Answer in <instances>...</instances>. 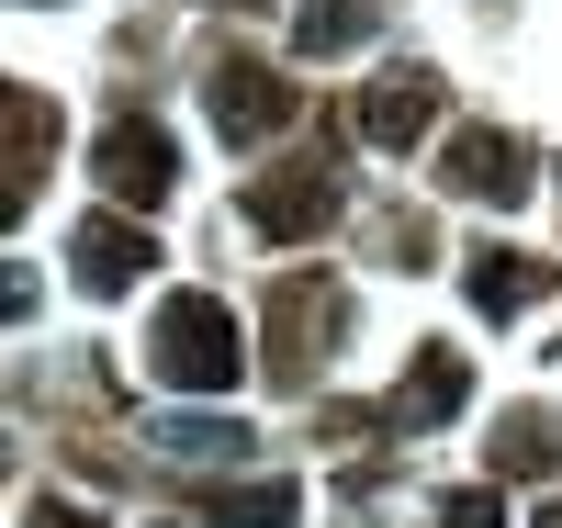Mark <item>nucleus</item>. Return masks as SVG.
I'll return each mask as SVG.
<instances>
[{
	"mask_svg": "<svg viewBox=\"0 0 562 528\" xmlns=\"http://www.w3.org/2000/svg\"><path fill=\"white\" fill-rule=\"evenodd\" d=\"M349 124L371 135V147H416V135L439 124V79H428V68H383V79L360 90V113H349Z\"/></svg>",
	"mask_w": 562,
	"mask_h": 528,
	"instance_id": "0eeeda50",
	"label": "nucleus"
},
{
	"mask_svg": "<svg viewBox=\"0 0 562 528\" xmlns=\"http://www.w3.org/2000/svg\"><path fill=\"white\" fill-rule=\"evenodd\" d=\"M90 180H102L124 214H158L169 191H180V147H169L147 113H124V124H102V147H90Z\"/></svg>",
	"mask_w": 562,
	"mask_h": 528,
	"instance_id": "f03ea898",
	"label": "nucleus"
},
{
	"mask_svg": "<svg viewBox=\"0 0 562 528\" xmlns=\"http://www.w3.org/2000/svg\"><path fill=\"white\" fill-rule=\"evenodd\" d=\"M439 528H506V506L473 484V495H450V506H439Z\"/></svg>",
	"mask_w": 562,
	"mask_h": 528,
	"instance_id": "dca6fc26",
	"label": "nucleus"
},
{
	"mask_svg": "<svg viewBox=\"0 0 562 528\" xmlns=\"http://www.w3.org/2000/svg\"><path fill=\"white\" fill-rule=\"evenodd\" d=\"M371 34V0H304L293 12V57H349Z\"/></svg>",
	"mask_w": 562,
	"mask_h": 528,
	"instance_id": "ddd939ff",
	"label": "nucleus"
},
{
	"mask_svg": "<svg viewBox=\"0 0 562 528\" xmlns=\"http://www.w3.org/2000/svg\"><path fill=\"white\" fill-rule=\"evenodd\" d=\"M169 528H180V517H169Z\"/></svg>",
	"mask_w": 562,
	"mask_h": 528,
	"instance_id": "6ab92c4d",
	"label": "nucleus"
},
{
	"mask_svg": "<svg viewBox=\"0 0 562 528\" xmlns=\"http://www.w3.org/2000/svg\"><path fill=\"white\" fill-rule=\"evenodd\" d=\"M540 528H562V506H540Z\"/></svg>",
	"mask_w": 562,
	"mask_h": 528,
	"instance_id": "a211bd4d",
	"label": "nucleus"
},
{
	"mask_svg": "<svg viewBox=\"0 0 562 528\" xmlns=\"http://www.w3.org/2000/svg\"><path fill=\"white\" fill-rule=\"evenodd\" d=\"M338 315H349V304H338V281H315V270H304V281H281V315H270V371H281V382H293V371H315V349L338 338Z\"/></svg>",
	"mask_w": 562,
	"mask_h": 528,
	"instance_id": "423d86ee",
	"label": "nucleus"
},
{
	"mask_svg": "<svg viewBox=\"0 0 562 528\" xmlns=\"http://www.w3.org/2000/svg\"><path fill=\"white\" fill-rule=\"evenodd\" d=\"M23 528H102V517H90V506H68V495H45V506H34Z\"/></svg>",
	"mask_w": 562,
	"mask_h": 528,
	"instance_id": "f3484780",
	"label": "nucleus"
},
{
	"mask_svg": "<svg viewBox=\"0 0 562 528\" xmlns=\"http://www.w3.org/2000/svg\"><path fill=\"white\" fill-rule=\"evenodd\" d=\"M338 203H349V191H338V169H326V158H304V169H270V180L248 191V225L270 236V248H304V236H326V225H338Z\"/></svg>",
	"mask_w": 562,
	"mask_h": 528,
	"instance_id": "7ed1b4c3",
	"label": "nucleus"
},
{
	"mask_svg": "<svg viewBox=\"0 0 562 528\" xmlns=\"http://www.w3.org/2000/svg\"><path fill=\"white\" fill-rule=\"evenodd\" d=\"M439 180L461 191V203H529V158H518V135H495V124H461Z\"/></svg>",
	"mask_w": 562,
	"mask_h": 528,
	"instance_id": "39448f33",
	"label": "nucleus"
},
{
	"mask_svg": "<svg viewBox=\"0 0 562 528\" xmlns=\"http://www.w3.org/2000/svg\"><path fill=\"white\" fill-rule=\"evenodd\" d=\"M540 281H551V270L518 259V248H473V259H461V293H473V315H495V326H506V315H529V304H540Z\"/></svg>",
	"mask_w": 562,
	"mask_h": 528,
	"instance_id": "9d476101",
	"label": "nucleus"
},
{
	"mask_svg": "<svg viewBox=\"0 0 562 528\" xmlns=\"http://www.w3.org/2000/svg\"><path fill=\"white\" fill-rule=\"evenodd\" d=\"M68 259H79V281H90V293H135V281L158 270V236L135 225V214H90Z\"/></svg>",
	"mask_w": 562,
	"mask_h": 528,
	"instance_id": "6e6552de",
	"label": "nucleus"
},
{
	"mask_svg": "<svg viewBox=\"0 0 562 528\" xmlns=\"http://www.w3.org/2000/svg\"><path fill=\"white\" fill-rule=\"evenodd\" d=\"M147 371L169 382V394H237L248 338H237V315H225L214 293H169L158 326H147Z\"/></svg>",
	"mask_w": 562,
	"mask_h": 528,
	"instance_id": "f257e3e1",
	"label": "nucleus"
},
{
	"mask_svg": "<svg viewBox=\"0 0 562 528\" xmlns=\"http://www.w3.org/2000/svg\"><path fill=\"white\" fill-rule=\"evenodd\" d=\"M281 124H293V79L259 68V57H225L214 68V135L225 147H259V135H281Z\"/></svg>",
	"mask_w": 562,
	"mask_h": 528,
	"instance_id": "20e7f679",
	"label": "nucleus"
},
{
	"mask_svg": "<svg viewBox=\"0 0 562 528\" xmlns=\"http://www.w3.org/2000/svg\"><path fill=\"white\" fill-rule=\"evenodd\" d=\"M495 472H506V484H540V472H562V416H551V405L495 416Z\"/></svg>",
	"mask_w": 562,
	"mask_h": 528,
	"instance_id": "9b49d317",
	"label": "nucleus"
},
{
	"mask_svg": "<svg viewBox=\"0 0 562 528\" xmlns=\"http://www.w3.org/2000/svg\"><path fill=\"white\" fill-rule=\"evenodd\" d=\"M214 517H225V528H293V517H304V495L270 472V484H225V495H214Z\"/></svg>",
	"mask_w": 562,
	"mask_h": 528,
	"instance_id": "4468645a",
	"label": "nucleus"
},
{
	"mask_svg": "<svg viewBox=\"0 0 562 528\" xmlns=\"http://www.w3.org/2000/svg\"><path fill=\"white\" fill-rule=\"evenodd\" d=\"M461 405H473V360L416 349V371H405V394L383 405V427H439V416H461Z\"/></svg>",
	"mask_w": 562,
	"mask_h": 528,
	"instance_id": "1a4fd4ad",
	"label": "nucleus"
},
{
	"mask_svg": "<svg viewBox=\"0 0 562 528\" xmlns=\"http://www.w3.org/2000/svg\"><path fill=\"white\" fill-rule=\"evenodd\" d=\"M45 147H57V102H45V90H12V191H0L12 214L45 191Z\"/></svg>",
	"mask_w": 562,
	"mask_h": 528,
	"instance_id": "f8f14e48",
	"label": "nucleus"
},
{
	"mask_svg": "<svg viewBox=\"0 0 562 528\" xmlns=\"http://www.w3.org/2000/svg\"><path fill=\"white\" fill-rule=\"evenodd\" d=\"M169 450H180V461H237V450H248V427H225V416H192V427H169Z\"/></svg>",
	"mask_w": 562,
	"mask_h": 528,
	"instance_id": "2eb2a0df",
	"label": "nucleus"
}]
</instances>
